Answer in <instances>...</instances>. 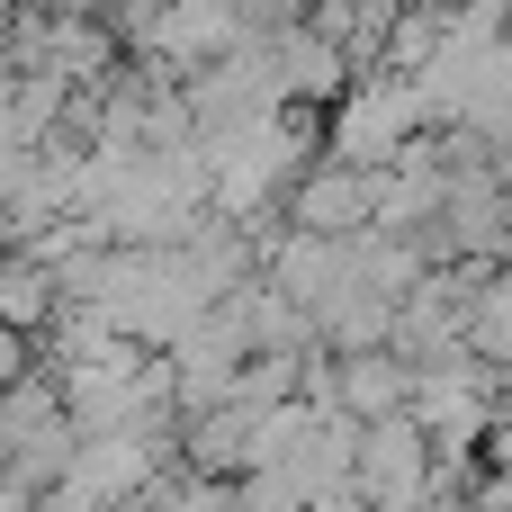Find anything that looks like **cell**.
Here are the masks:
<instances>
[{"label":"cell","instance_id":"6da1fadb","mask_svg":"<svg viewBox=\"0 0 512 512\" xmlns=\"http://www.w3.org/2000/svg\"><path fill=\"white\" fill-rule=\"evenodd\" d=\"M432 459H441V441H432L414 414H387V423H360V468H351V486L369 495V512H414L432 495Z\"/></svg>","mask_w":512,"mask_h":512},{"label":"cell","instance_id":"7a4b0ae2","mask_svg":"<svg viewBox=\"0 0 512 512\" xmlns=\"http://www.w3.org/2000/svg\"><path fill=\"white\" fill-rule=\"evenodd\" d=\"M279 207H288L297 234H333V243H342V234H369V225H378V171H369V162H342V153H315V162L288 180Z\"/></svg>","mask_w":512,"mask_h":512}]
</instances>
